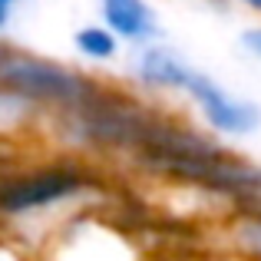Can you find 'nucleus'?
<instances>
[{
  "label": "nucleus",
  "instance_id": "nucleus-1",
  "mask_svg": "<svg viewBox=\"0 0 261 261\" xmlns=\"http://www.w3.org/2000/svg\"><path fill=\"white\" fill-rule=\"evenodd\" d=\"M109 175L99 162L57 152L13 169H0V225L10 235L40 231V242L73 215L99 208Z\"/></svg>",
  "mask_w": 261,
  "mask_h": 261
},
{
  "label": "nucleus",
  "instance_id": "nucleus-2",
  "mask_svg": "<svg viewBox=\"0 0 261 261\" xmlns=\"http://www.w3.org/2000/svg\"><path fill=\"white\" fill-rule=\"evenodd\" d=\"M0 86L23 93L50 119V116L86 102L102 83L93 80L89 73L76 70V66L60 63V60H46V57H37V53L0 46Z\"/></svg>",
  "mask_w": 261,
  "mask_h": 261
},
{
  "label": "nucleus",
  "instance_id": "nucleus-3",
  "mask_svg": "<svg viewBox=\"0 0 261 261\" xmlns=\"http://www.w3.org/2000/svg\"><path fill=\"white\" fill-rule=\"evenodd\" d=\"M99 208L80 212L53 228L40 242L37 261H146L133 231L106 218Z\"/></svg>",
  "mask_w": 261,
  "mask_h": 261
},
{
  "label": "nucleus",
  "instance_id": "nucleus-4",
  "mask_svg": "<svg viewBox=\"0 0 261 261\" xmlns=\"http://www.w3.org/2000/svg\"><path fill=\"white\" fill-rule=\"evenodd\" d=\"M189 109L195 113L198 126L208 129L215 139H251L261 129V106L248 96L231 93L225 83H218L212 73L198 70L192 76L189 89L182 96Z\"/></svg>",
  "mask_w": 261,
  "mask_h": 261
},
{
  "label": "nucleus",
  "instance_id": "nucleus-5",
  "mask_svg": "<svg viewBox=\"0 0 261 261\" xmlns=\"http://www.w3.org/2000/svg\"><path fill=\"white\" fill-rule=\"evenodd\" d=\"M195 73L198 70L185 60V53L162 40L139 46L129 57V80L142 96H185Z\"/></svg>",
  "mask_w": 261,
  "mask_h": 261
},
{
  "label": "nucleus",
  "instance_id": "nucleus-6",
  "mask_svg": "<svg viewBox=\"0 0 261 261\" xmlns=\"http://www.w3.org/2000/svg\"><path fill=\"white\" fill-rule=\"evenodd\" d=\"M99 23H106L129 50L162 40V23L152 0H99Z\"/></svg>",
  "mask_w": 261,
  "mask_h": 261
},
{
  "label": "nucleus",
  "instance_id": "nucleus-7",
  "mask_svg": "<svg viewBox=\"0 0 261 261\" xmlns=\"http://www.w3.org/2000/svg\"><path fill=\"white\" fill-rule=\"evenodd\" d=\"M43 126H46V113L37 102L27 99L17 89L0 86V139L43 133Z\"/></svg>",
  "mask_w": 261,
  "mask_h": 261
},
{
  "label": "nucleus",
  "instance_id": "nucleus-8",
  "mask_svg": "<svg viewBox=\"0 0 261 261\" xmlns=\"http://www.w3.org/2000/svg\"><path fill=\"white\" fill-rule=\"evenodd\" d=\"M73 50H76V57L89 66H113L116 60L122 57L126 43H122L106 23L93 20V23H83L73 33Z\"/></svg>",
  "mask_w": 261,
  "mask_h": 261
},
{
  "label": "nucleus",
  "instance_id": "nucleus-9",
  "mask_svg": "<svg viewBox=\"0 0 261 261\" xmlns=\"http://www.w3.org/2000/svg\"><path fill=\"white\" fill-rule=\"evenodd\" d=\"M222 238L238 258L261 261V205L258 208H238L225 215Z\"/></svg>",
  "mask_w": 261,
  "mask_h": 261
},
{
  "label": "nucleus",
  "instance_id": "nucleus-10",
  "mask_svg": "<svg viewBox=\"0 0 261 261\" xmlns=\"http://www.w3.org/2000/svg\"><path fill=\"white\" fill-rule=\"evenodd\" d=\"M242 50L248 53L251 60H258V63H261V20H255L251 27H245V30H242Z\"/></svg>",
  "mask_w": 261,
  "mask_h": 261
},
{
  "label": "nucleus",
  "instance_id": "nucleus-11",
  "mask_svg": "<svg viewBox=\"0 0 261 261\" xmlns=\"http://www.w3.org/2000/svg\"><path fill=\"white\" fill-rule=\"evenodd\" d=\"M228 4H235V7H242L248 17H255L261 20V0H228Z\"/></svg>",
  "mask_w": 261,
  "mask_h": 261
},
{
  "label": "nucleus",
  "instance_id": "nucleus-12",
  "mask_svg": "<svg viewBox=\"0 0 261 261\" xmlns=\"http://www.w3.org/2000/svg\"><path fill=\"white\" fill-rule=\"evenodd\" d=\"M10 20H13V7H7V4H0V33L10 27Z\"/></svg>",
  "mask_w": 261,
  "mask_h": 261
},
{
  "label": "nucleus",
  "instance_id": "nucleus-13",
  "mask_svg": "<svg viewBox=\"0 0 261 261\" xmlns=\"http://www.w3.org/2000/svg\"><path fill=\"white\" fill-rule=\"evenodd\" d=\"M0 4H7V7H17V4H20V0H0Z\"/></svg>",
  "mask_w": 261,
  "mask_h": 261
}]
</instances>
